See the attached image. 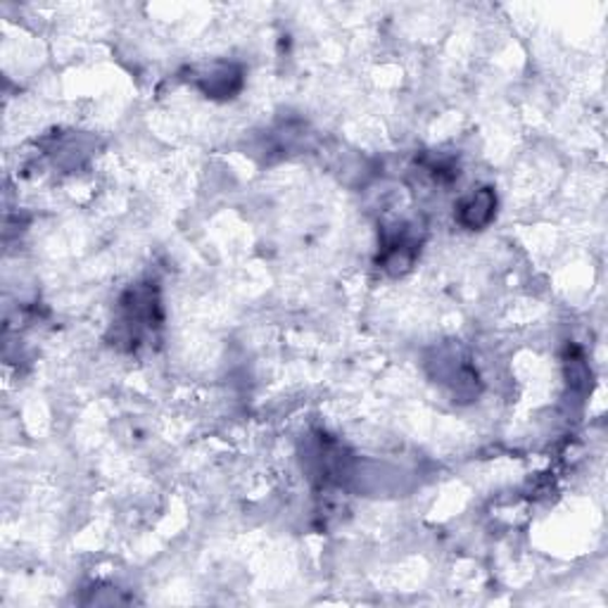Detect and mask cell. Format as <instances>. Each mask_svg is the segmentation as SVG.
Wrapping results in <instances>:
<instances>
[{"instance_id": "1", "label": "cell", "mask_w": 608, "mask_h": 608, "mask_svg": "<svg viewBox=\"0 0 608 608\" xmlns=\"http://www.w3.org/2000/svg\"><path fill=\"white\" fill-rule=\"evenodd\" d=\"M428 371L440 385H445L454 400L471 402L480 390L476 366L468 362L466 352L459 345H442L428 359Z\"/></svg>"}, {"instance_id": "2", "label": "cell", "mask_w": 608, "mask_h": 608, "mask_svg": "<svg viewBox=\"0 0 608 608\" xmlns=\"http://www.w3.org/2000/svg\"><path fill=\"white\" fill-rule=\"evenodd\" d=\"M193 81L207 98L226 100L243 88V69L233 62H212L193 72Z\"/></svg>"}, {"instance_id": "3", "label": "cell", "mask_w": 608, "mask_h": 608, "mask_svg": "<svg viewBox=\"0 0 608 608\" xmlns=\"http://www.w3.org/2000/svg\"><path fill=\"white\" fill-rule=\"evenodd\" d=\"M494 214H497V193H494V188H478L461 198L459 205H456V221L468 231L485 228L494 219Z\"/></svg>"}]
</instances>
